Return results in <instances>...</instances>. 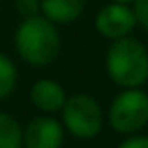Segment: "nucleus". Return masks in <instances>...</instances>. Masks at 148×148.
Masks as SVG:
<instances>
[{
    "label": "nucleus",
    "instance_id": "nucleus-1",
    "mask_svg": "<svg viewBox=\"0 0 148 148\" xmlns=\"http://www.w3.org/2000/svg\"><path fill=\"white\" fill-rule=\"evenodd\" d=\"M15 47L25 62L32 66H47L60 53V36L47 19L30 17L21 23L15 34Z\"/></svg>",
    "mask_w": 148,
    "mask_h": 148
},
{
    "label": "nucleus",
    "instance_id": "nucleus-2",
    "mask_svg": "<svg viewBox=\"0 0 148 148\" xmlns=\"http://www.w3.org/2000/svg\"><path fill=\"white\" fill-rule=\"evenodd\" d=\"M107 73L120 86H141L148 79L146 47L133 38L116 40L107 53Z\"/></svg>",
    "mask_w": 148,
    "mask_h": 148
},
{
    "label": "nucleus",
    "instance_id": "nucleus-3",
    "mask_svg": "<svg viewBox=\"0 0 148 148\" xmlns=\"http://www.w3.org/2000/svg\"><path fill=\"white\" fill-rule=\"evenodd\" d=\"M62 116L66 127L71 131V135L79 139L96 137L103 126V112L99 103L86 94H75L71 98H66Z\"/></svg>",
    "mask_w": 148,
    "mask_h": 148
},
{
    "label": "nucleus",
    "instance_id": "nucleus-4",
    "mask_svg": "<svg viewBox=\"0 0 148 148\" xmlns=\"http://www.w3.org/2000/svg\"><path fill=\"white\" fill-rule=\"evenodd\" d=\"M111 126L118 133H133L148 124V94L137 88L118 94L109 109Z\"/></svg>",
    "mask_w": 148,
    "mask_h": 148
},
{
    "label": "nucleus",
    "instance_id": "nucleus-5",
    "mask_svg": "<svg viewBox=\"0 0 148 148\" xmlns=\"http://www.w3.org/2000/svg\"><path fill=\"white\" fill-rule=\"evenodd\" d=\"M135 25L137 21H135L133 10H130L126 4H109L96 15V30L103 38L114 41L127 38Z\"/></svg>",
    "mask_w": 148,
    "mask_h": 148
},
{
    "label": "nucleus",
    "instance_id": "nucleus-6",
    "mask_svg": "<svg viewBox=\"0 0 148 148\" xmlns=\"http://www.w3.org/2000/svg\"><path fill=\"white\" fill-rule=\"evenodd\" d=\"M64 130L54 118L38 116L23 130V145L26 148H60Z\"/></svg>",
    "mask_w": 148,
    "mask_h": 148
},
{
    "label": "nucleus",
    "instance_id": "nucleus-7",
    "mask_svg": "<svg viewBox=\"0 0 148 148\" xmlns=\"http://www.w3.org/2000/svg\"><path fill=\"white\" fill-rule=\"evenodd\" d=\"M30 101L43 112H56L64 107L66 94L56 81L41 79L30 90Z\"/></svg>",
    "mask_w": 148,
    "mask_h": 148
},
{
    "label": "nucleus",
    "instance_id": "nucleus-8",
    "mask_svg": "<svg viewBox=\"0 0 148 148\" xmlns=\"http://www.w3.org/2000/svg\"><path fill=\"white\" fill-rule=\"evenodd\" d=\"M40 8L47 21L66 25L81 17L84 10V0H41Z\"/></svg>",
    "mask_w": 148,
    "mask_h": 148
},
{
    "label": "nucleus",
    "instance_id": "nucleus-9",
    "mask_svg": "<svg viewBox=\"0 0 148 148\" xmlns=\"http://www.w3.org/2000/svg\"><path fill=\"white\" fill-rule=\"evenodd\" d=\"M23 127L15 118L6 112H0V148H21Z\"/></svg>",
    "mask_w": 148,
    "mask_h": 148
},
{
    "label": "nucleus",
    "instance_id": "nucleus-10",
    "mask_svg": "<svg viewBox=\"0 0 148 148\" xmlns=\"http://www.w3.org/2000/svg\"><path fill=\"white\" fill-rule=\"evenodd\" d=\"M15 83H17V69L6 54L0 53V99L8 98L13 92Z\"/></svg>",
    "mask_w": 148,
    "mask_h": 148
},
{
    "label": "nucleus",
    "instance_id": "nucleus-11",
    "mask_svg": "<svg viewBox=\"0 0 148 148\" xmlns=\"http://www.w3.org/2000/svg\"><path fill=\"white\" fill-rule=\"evenodd\" d=\"M17 10L25 19L36 17L40 11V0H17Z\"/></svg>",
    "mask_w": 148,
    "mask_h": 148
},
{
    "label": "nucleus",
    "instance_id": "nucleus-12",
    "mask_svg": "<svg viewBox=\"0 0 148 148\" xmlns=\"http://www.w3.org/2000/svg\"><path fill=\"white\" fill-rule=\"evenodd\" d=\"M133 15H135V21L145 30H148V0H135Z\"/></svg>",
    "mask_w": 148,
    "mask_h": 148
},
{
    "label": "nucleus",
    "instance_id": "nucleus-13",
    "mask_svg": "<svg viewBox=\"0 0 148 148\" xmlns=\"http://www.w3.org/2000/svg\"><path fill=\"white\" fill-rule=\"evenodd\" d=\"M118 148H148V137H145V135L131 137L127 141H124Z\"/></svg>",
    "mask_w": 148,
    "mask_h": 148
},
{
    "label": "nucleus",
    "instance_id": "nucleus-14",
    "mask_svg": "<svg viewBox=\"0 0 148 148\" xmlns=\"http://www.w3.org/2000/svg\"><path fill=\"white\" fill-rule=\"evenodd\" d=\"M116 4H126V2H131V0H114Z\"/></svg>",
    "mask_w": 148,
    "mask_h": 148
}]
</instances>
